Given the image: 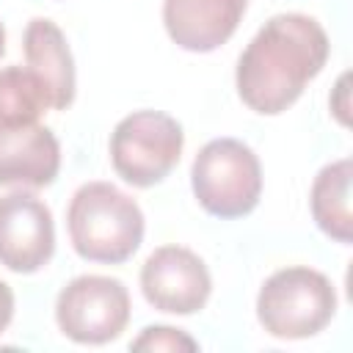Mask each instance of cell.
<instances>
[{
	"label": "cell",
	"mask_w": 353,
	"mask_h": 353,
	"mask_svg": "<svg viewBox=\"0 0 353 353\" xmlns=\"http://www.w3.org/2000/svg\"><path fill=\"white\" fill-rule=\"evenodd\" d=\"M199 204L215 218H243L262 196V165L251 146L237 138H215L201 146L190 168Z\"/></svg>",
	"instance_id": "4"
},
{
	"label": "cell",
	"mask_w": 353,
	"mask_h": 353,
	"mask_svg": "<svg viewBox=\"0 0 353 353\" xmlns=\"http://www.w3.org/2000/svg\"><path fill=\"white\" fill-rule=\"evenodd\" d=\"M69 240L88 262L121 265L143 240V212L132 196L110 182L77 188L66 212Z\"/></svg>",
	"instance_id": "2"
},
{
	"label": "cell",
	"mask_w": 353,
	"mask_h": 353,
	"mask_svg": "<svg viewBox=\"0 0 353 353\" xmlns=\"http://www.w3.org/2000/svg\"><path fill=\"white\" fill-rule=\"evenodd\" d=\"M6 52V28H3V22H0V55Z\"/></svg>",
	"instance_id": "16"
},
{
	"label": "cell",
	"mask_w": 353,
	"mask_h": 353,
	"mask_svg": "<svg viewBox=\"0 0 353 353\" xmlns=\"http://www.w3.org/2000/svg\"><path fill=\"white\" fill-rule=\"evenodd\" d=\"M248 0H163V25L174 44L210 52L232 39Z\"/></svg>",
	"instance_id": "9"
},
{
	"label": "cell",
	"mask_w": 353,
	"mask_h": 353,
	"mask_svg": "<svg viewBox=\"0 0 353 353\" xmlns=\"http://www.w3.org/2000/svg\"><path fill=\"white\" fill-rule=\"evenodd\" d=\"M328 36L314 17L276 14L248 41L237 61V94L262 116L287 110L328 61Z\"/></svg>",
	"instance_id": "1"
},
{
	"label": "cell",
	"mask_w": 353,
	"mask_h": 353,
	"mask_svg": "<svg viewBox=\"0 0 353 353\" xmlns=\"http://www.w3.org/2000/svg\"><path fill=\"white\" fill-rule=\"evenodd\" d=\"M58 328L80 345H105L130 323V292L110 276H77L55 301Z\"/></svg>",
	"instance_id": "6"
},
{
	"label": "cell",
	"mask_w": 353,
	"mask_h": 353,
	"mask_svg": "<svg viewBox=\"0 0 353 353\" xmlns=\"http://www.w3.org/2000/svg\"><path fill=\"white\" fill-rule=\"evenodd\" d=\"M196 339L171 325H149L138 339H132V350H196Z\"/></svg>",
	"instance_id": "14"
},
{
	"label": "cell",
	"mask_w": 353,
	"mask_h": 353,
	"mask_svg": "<svg viewBox=\"0 0 353 353\" xmlns=\"http://www.w3.org/2000/svg\"><path fill=\"white\" fill-rule=\"evenodd\" d=\"M143 298L168 314H193L199 312L210 292L212 279L207 265L182 245H163L152 251L141 268Z\"/></svg>",
	"instance_id": "7"
},
{
	"label": "cell",
	"mask_w": 353,
	"mask_h": 353,
	"mask_svg": "<svg viewBox=\"0 0 353 353\" xmlns=\"http://www.w3.org/2000/svg\"><path fill=\"white\" fill-rule=\"evenodd\" d=\"M182 146L185 132L174 116L163 110H135L124 116L110 135V163L124 182L152 188L179 163Z\"/></svg>",
	"instance_id": "5"
},
{
	"label": "cell",
	"mask_w": 353,
	"mask_h": 353,
	"mask_svg": "<svg viewBox=\"0 0 353 353\" xmlns=\"http://www.w3.org/2000/svg\"><path fill=\"white\" fill-rule=\"evenodd\" d=\"M61 146L50 127L0 130V185L44 188L58 176Z\"/></svg>",
	"instance_id": "10"
},
{
	"label": "cell",
	"mask_w": 353,
	"mask_h": 353,
	"mask_svg": "<svg viewBox=\"0 0 353 353\" xmlns=\"http://www.w3.org/2000/svg\"><path fill=\"white\" fill-rule=\"evenodd\" d=\"M11 317H14V292H11V287L0 279V334L8 328Z\"/></svg>",
	"instance_id": "15"
},
{
	"label": "cell",
	"mask_w": 353,
	"mask_h": 353,
	"mask_svg": "<svg viewBox=\"0 0 353 353\" xmlns=\"http://www.w3.org/2000/svg\"><path fill=\"white\" fill-rule=\"evenodd\" d=\"M336 312V290L325 273L303 265L276 270L256 295V317L276 339L320 334Z\"/></svg>",
	"instance_id": "3"
},
{
	"label": "cell",
	"mask_w": 353,
	"mask_h": 353,
	"mask_svg": "<svg viewBox=\"0 0 353 353\" xmlns=\"http://www.w3.org/2000/svg\"><path fill=\"white\" fill-rule=\"evenodd\" d=\"M28 69L41 80L50 108L63 110L74 99V61L66 36L52 19H30L22 39Z\"/></svg>",
	"instance_id": "11"
},
{
	"label": "cell",
	"mask_w": 353,
	"mask_h": 353,
	"mask_svg": "<svg viewBox=\"0 0 353 353\" xmlns=\"http://www.w3.org/2000/svg\"><path fill=\"white\" fill-rule=\"evenodd\" d=\"M55 251V223L50 207L33 193L0 199V265L14 273L41 270Z\"/></svg>",
	"instance_id": "8"
},
{
	"label": "cell",
	"mask_w": 353,
	"mask_h": 353,
	"mask_svg": "<svg viewBox=\"0 0 353 353\" xmlns=\"http://www.w3.org/2000/svg\"><path fill=\"white\" fill-rule=\"evenodd\" d=\"M50 108L41 80L22 66L0 69V130L30 127Z\"/></svg>",
	"instance_id": "13"
},
{
	"label": "cell",
	"mask_w": 353,
	"mask_h": 353,
	"mask_svg": "<svg viewBox=\"0 0 353 353\" xmlns=\"http://www.w3.org/2000/svg\"><path fill=\"white\" fill-rule=\"evenodd\" d=\"M350 176H353V163L347 157L328 163L320 168L312 185V218L336 243H350L353 240V215H350Z\"/></svg>",
	"instance_id": "12"
}]
</instances>
